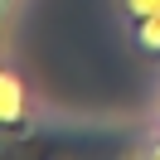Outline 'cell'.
I'll return each instance as SVG.
<instances>
[{"mask_svg":"<svg viewBox=\"0 0 160 160\" xmlns=\"http://www.w3.org/2000/svg\"><path fill=\"white\" fill-rule=\"evenodd\" d=\"M15 112H20V88L10 78H0V121H15Z\"/></svg>","mask_w":160,"mask_h":160,"instance_id":"obj_1","label":"cell"},{"mask_svg":"<svg viewBox=\"0 0 160 160\" xmlns=\"http://www.w3.org/2000/svg\"><path fill=\"white\" fill-rule=\"evenodd\" d=\"M136 10H141V15H150V20H155V15H160V0H136Z\"/></svg>","mask_w":160,"mask_h":160,"instance_id":"obj_2","label":"cell"}]
</instances>
